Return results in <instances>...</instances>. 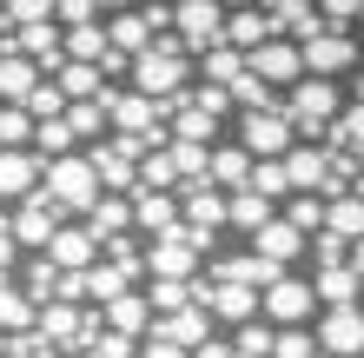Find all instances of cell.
Segmentation results:
<instances>
[{"instance_id": "obj_17", "label": "cell", "mask_w": 364, "mask_h": 358, "mask_svg": "<svg viewBox=\"0 0 364 358\" xmlns=\"http://www.w3.org/2000/svg\"><path fill=\"white\" fill-rule=\"evenodd\" d=\"M47 252H53L60 265H73V272H87V265L100 259V239H93V226L80 219V226H60V233L47 239Z\"/></svg>"}, {"instance_id": "obj_26", "label": "cell", "mask_w": 364, "mask_h": 358, "mask_svg": "<svg viewBox=\"0 0 364 358\" xmlns=\"http://www.w3.org/2000/svg\"><path fill=\"white\" fill-rule=\"evenodd\" d=\"M219 126H225V113H212V107H199V100H192V107H179L173 113V139H219Z\"/></svg>"}, {"instance_id": "obj_11", "label": "cell", "mask_w": 364, "mask_h": 358, "mask_svg": "<svg viewBox=\"0 0 364 358\" xmlns=\"http://www.w3.org/2000/svg\"><path fill=\"white\" fill-rule=\"evenodd\" d=\"M40 339H53L60 352L67 345H87V305H73V299H47L40 305V319H33Z\"/></svg>"}, {"instance_id": "obj_10", "label": "cell", "mask_w": 364, "mask_h": 358, "mask_svg": "<svg viewBox=\"0 0 364 358\" xmlns=\"http://www.w3.org/2000/svg\"><path fill=\"white\" fill-rule=\"evenodd\" d=\"M225 0H179V20H173V27L186 33V47L192 53H205L212 47V40H225Z\"/></svg>"}, {"instance_id": "obj_18", "label": "cell", "mask_w": 364, "mask_h": 358, "mask_svg": "<svg viewBox=\"0 0 364 358\" xmlns=\"http://www.w3.org/2000/svg\"><path fill=\"white\" fill-rule=\"evenodd\" d=\"M100 312H106V325H119V332H139V339H146V332H153V319H159V312H153V299H146V292H133V285H126L119 299H106Z\"/></svg>"}, {"instance_id": "obj_29", "label": "cell", "mask_w": 364, "mask_h": 358, "mask_svg": "<svg viewBox=\"0 0 364 358\" xmlns=\"http://www.w3.org/2000/svg\"><path fill=\"white\" fill-rule=\"evenodd\" d=\"M232 345H239L245 358H272V345H278V325L265 319V312H259V319H239V325H232Z\"/></svg>"}, {"instance_id": "obj_28", "label": "cell", "mask_w": 364, "mask_h": 358, "mask_svg": "<svg viewBox=\"0 0 364 358\" xmlns=\"http://www.w3.org/2000/svg\"><path fill=\"white\" fill-rule=\"evenodd\" d=\"M146 299H153V312H186V305H199V272H192V279H153V285H146Z\"/></svg>"}, {"instance_id": "obj_34", "label": "cell", "mask_w": 364, "mask_h": 358, "mask_svg": "<svg viewBox=\"0 0 364 358\" xmlns=\"http://www.w3.org/2000/svg\"><path fill=\"white\" fill-rule=\"evenodd\" d=\"M345 259H351V239L331 233V226H318L311 233V265H345Z\"/></svg>"}, {"instance_id": "obj_8", "label": "cell", "mask_w": 364, "mask_h": 358, "mask_svg": "<svg viewBox=\"0 0 364 358\" xmlns=\"http://www.w3.org/2000/svg\"><path fill=\"white\" fill-rule=\"evenodd\" d=\"M252 73L272 80V87H291V80H305V47L291 33H272V40L252 47Z\"/></svg>"}, {"instance_id": "obj_33", "label": "cell", "mask_w": 364, "mask_h": 358, "mask_svg": "<svg viewBox=\"0 0 364 358\" xmlns=\"http://www.w3.org/2000/svg\"><path fill=\"white\" fill-rule=\"evenodd\" d=\"M311 352H318V325H278L272 358H311Z\"/></svg>"}, {"instance_id": "obj_37", "label": "cell", "mask_w": 364, "mask_h": 358, "mask_svg": "<svg viewBox=\"0 0 364 358\" xmlns=\"http://www.w3.org/2000/svg\"><path fill=\"white\" fill-rule=\"evenodd\" d=\"M20 265V233H14V213H0V279H14Z\"/></svg>"}, {"instance_id": "obj_6", "label": "cell", "mask_w": 364, "mask_h": 358, "mask_svg": "<svg viewBox=\"0 0 364 358\" xmlns=\"http://www.w3.org/2000/svg\"><path fill=\"white\" fill-rule=\"evenodd\" d=\"M60 226H67V213L53 206L47 186H33V193L14 206V233H20V246H27V252H47V239L60 233Z\"/></svg>"}, {"instance_id": "obj_21", "label": "cell", "mask_w": 364, "mask_h": 358, "mask_svg": "<svg viewBox=\"0 0 364 358\" xmlns=\"http://www.w3.org/2000/svg\"><path fill=\"white\" fill-rule=\"evenodd\" d=\"M40 80H47V67L27 53H0V100H27Z\"/></svg>"}, {"instance_id": "obj_27", "label": "cell", "mask_w": 364, "mask_h": 358, "mask_svg": "<svg viewBox=\"0 0 364 358\" xmlns=\"http://www.w3.org/2000/svg\"><path fill=\"white\" fill-rule=\"evenodd\" d=\"M33 133H40V113L20 100H0V146H33Z\"/></svg>"}, {"instance_id": "obj_12", "label": "cell", "mask_w": 364, "mask_h": 358, "mask_svg": "<svg viewBox=\"0 0 364 358\" xmlns=\"http://www.w3.org/2000/svg\"><path fill=\"white\" fill-rule=\"evenodd\" d=\"M40 166H47V159H40L33 146H0V199L20 206L40 186Z\"/></svg>"}, {"instance_id": "obj_9", "label": "cell", "mask_w": 364, "mask_h": 358, "mask_svg": "<svg viewBox=\"0 0 364 358\" xmlns=\"http://www.w3.org/2000/svg\"><path fill=\"white\" fill-rule=\"evenodd\" d=\"M133 226L146 239L173 233V226H186V206H179V186L166 193V186H133Z\"/></svg>"}, {"instance_id": "obj_3", "label": "cell", "mask_w": 364, "mask_h": 358, "mask_svg": "<svg viewBox=\"0 0 364 358\" xmlns=\"http://www.w3.org/2000/svg\"><path fill=\"white\" fill-rule=\"evenodd\" d=\"M239 139L259 159H272V153H291L305 133H298V120L285 113V100H278V107H239Z\"/></svg>"}, {"instance_id": "obj_45", "label": "cell", "mask_w": 364, "mask_h": 358, "mask_svg": "<svg viewBox=\"0 0 364 358\" xmlns=\"http://www.w3.org/2000/svg\"><path fill=\"white\" fill-rule=\"evenodd\" d=\"M311 358H338V352H325V345H318V352H311Z\"/></svg>"}, {"instance_id": "obj_42", "label": "cell", "mask_w": 364, "mask_h": 358, "mask_svg": "<svg viewBox=\"0 0 364 358\" xmlns=\"http://www.w3.org/2000/svg\"><path fill=\"white\" fill-rule=\"evenodd\" d=\"M351 265H358V272H364V239H351Z\"/></svg>"}, {"instance_id": "obj_25", "label": "cell", "mask_w": 364, "mask_h": 358, "mask_svg": "<svg viewBox=\"0 0 364 358\" xmlns=\"http://www.w3.org/2000/svg\"><path fill=\"white\" fill-rule=\"evenodd\" d=\"M272 206H278V199H265V193H259V186H239V193H232V226H239V233L252 239V233H259V226H265V219H278V213H272Z\"/></svg>"}, {"instance_id": "obj_4", "label": "cell", "mask_w": 364, "mask_h": 358, "mask_svg": "<svg viewBox=\"0 0 364 358\" xmlns=\"http://www.w3.org/2000/svg\"><path fill=\"white\" fill-rule=\"evenodd\" d=\"M265 319L272 325H311L318 319V285L298 279V272H278L265 285Z\"/></svg>"}, {"instance_id": "obj_44", "label": "cell", "mask_w": 364, "mask_h": 358, "mask_svg": "<svg viewBox=\"0 0 364 358\" xmlns=\"http://www.w3.org/2000/svg\"><path fill=\"white\" fill-rule=\"evenodd\" d=\"M7 339H14V332H0V358H7Z\"/></svg>"}, {"instance_id": "obj_31", "label": "cell", "mask_w": 364, "mask_h": 358, "mask_svg": "<svg viewBox=\"0 0 364 358\" xmlns=\"http://www.w3.org/2000/svg\"><path fill=\"white\" fill-rule=\"evenodd\" d=\"M179 179H186V173H179V159H173V139H166V146H153V153L139 159V186H166V193H173Z\"/></svg>"}, {"instance_id": "obj_1", "label": "cell", "mask_w": 364, "mask_h": 358, "mask_svg": "<svg viewBox=\"0 0 364 358\" xmlns=\"http://www.w3.org/2000/svg\"><path fill=\"white\" fill-rule=\"evenodd\" d=\"M40 186L53 193L60 213H80V219H87V213H93V199L106 193L100 173H93V159H87V146H80V153H53L47 166H40Z\"/></svg>"}, {"instance_id": "obj_22", "label": "cell", "mask_w": 364, "mask_h": 358, "mask_svg": "<svg viewBox=\"0 0 364 358\" xmlns=\"http://www.w3.org/2000/svg\"><path fill=\"white\" fill-rule=\"evenodd\" d=\"M33 319H40V299L27 285L0 279V332H33Z\"/></svg>"}, {"instance_id": "obj_7", "label": "cell", "mask_w": 364, "mask_h": 358, "mask_svg": "<svg viewBox=\"0 0 364 358\" xmlns=\"http://www.w3.org/2000/svg\"><path fill=\"white\" fill-rule=\"evenodd\" d=\"M318 345L338 358H364V305H325L318 312Z\"/></svg>"}, {"instance_id": "obj_39", "label": "cell", "mask_w": 364, "mask_h": 358, "mask_svg": "<svg viewBox=\"0 0 364 358\" xmlns=\"http://www.w3.org/2000/svg\"><path fill=\"white\" fill-rule=\"evenodd\" d=\"M325 7V20H338V27H351V20L364 14V0H318Z\"/></svg>"}, {"instance_id": "obj_43", "label": "cell", "mask_w": 364, "mask_h": 358, "mask_svg": "<svg viewBox=\"0 0 364 358\" xmlns=\"http://www.w3.org/2000/svg\"><path fill=\"white\" fill-rule=\"evenodd\" d=\"M351 100H364V67H358V80H351Z\"/></svg>"}, {"instance_id": "obj_14", "label": "cell", "mask_w": 364, "mask_h": 358, "mask_svg": "<svg viewBox=\"0 0 364 358\" xmlns=\"http://www.w3.org/2000/svg\"><path fill=\"white\" fill-rule=\"evenodd\" d=\"M153 332H159V339H173V345H186V352H199L212 339V305L199 299V305H186V312H159Z\"/></svg>"}, {"instance_id": "obj_32", "label": "cell", "mask_w": 364, "mask_h": 358, "mask_svg": "<svg viewBox=\"0 0 364 358\" xmlns=\"http://www.w3.org/2000/svg\"><path fill=\"white\" fill-rule=\"evenodd\" d=\"M20 285H27L33 299L47 305L53 292H60V259H53V252H33V259H27V272H20Z\"/></svg>"}, {"instance_id": "obj_38", "label": "cell", "mask_w": 364, "mask_h": 358, "mask_svg": "<svg viewBox=\"0 0 364 358\" xmlns=\"http://www.w3.org/2000/svg\"><path fill=\"white\" fill-rule=\"evenodd\" d=\"M53 299H73V305H87V272L60 265V292H53Z\"/></svg>"}, {"instance_id": "obj_5", "label": "cell", "mask_w": 364, "mask_h": 358, "mask_svg": "<svg viewBox=\"0 0 364 358\" xmlns=\"http://www.w3.org/2000/svg\"><path fill=\"white\" fill-rule=\"evenodd\" d=\"M305 47V73H351L364 67V40H351V27H325V33H311V40H298Z\"/></svg>"}, {"instance_id": "obj_15", "label": "cell", "mask_w": 364, "mask_h": 358, "mask_svg": "<svg viewBox=\"0 0 364 358\" xmlns=\"http://www.w3.org/2000/svg\"><path fill=\"white\" fill-rule=\"evenodd\" d=\"M252 246L272 252L278 265H291V259H305V252H311V233H305V226H291L285 213H278V219H265L259 233H252Z\"/></svg>"}, {"instance_id": "obj_19", "label": "cell", "mask_w": 364, "mask_h": 358, "mask_svg": "<svg viewBox=\"0 0 364 358\" xmlns=\"http://www.w3.org/2000/svg\"><path fill=\"white\" fill-rule=\"evenodd\" d=\"M87 226H93V239L106 246L113 233H133V193H100L93 199V213H87Z\"/></svg>"}, {"instance_id": "obj_47", "label": "cell", "mask_w": 364, "mask_h": 358, "mask_svg": "<svg viewBox=\"0 0 364 358\" xmlns=\"http://www.w3.org/2000/svg\"><path fill=\"white\" fill-rule=\"evenodd\" d=\"M358 27H364V14H358Z\"/></svg>"}, {"instance_id": "obj_24", "label": "cell", "mask_w": 364, "mask_h": 358, "mask_svg": "<svg viewBox=\"0 0 364 358\" xmlns=\"http://www.w3.org/2000/svg\"><path fill=\"white\" fill-rule=\"evenodd\" d=\"M325 226H331V233H345V239H364V186L325 199Z\"/></svg>"}, {"instance_id": "obj_13", "label": "cell", "mask_w": 364, "mask_h": 358, "mask_svg": "<svg viewBox=\"0 0 364 358\" xmlns=\"http://www.w3.org/2000/svg\"><path fill=\"white\" fill-rule=\"evenodd\" d=\"M252 166H259V153H252L245 139H219V146H212L205 179H212V186H225V193H239V186H252Z\"/></svg>"}, {"instance_id": "obj_35", "label": "cell", "mask_w": 364, "mask_h": 358, "mask_svg": "<svg viewBox=\"0 0 364 358\" xmlns=\"http://www.w3.org/2000/svg\"><path fill=\"white\" fill-rule=\"evenodd\" d=\"M285 219L305 226V233H318V226H325V193H291L285 199Z\"/></svg>"}, {"instance_id": "obj_46", "label": "cell", "mask_w": 364, "mask_h": 358, "mask_svg": "<svg viewBox=\"0 0 364 358\" xmlns=\"http://www.w3.org/2000/svg\"><path fill=\"white\" fill-rule=\"evenodd\" d=\"M358 173H364V146H358Z\"/></svg>"}, {"instance_id": "obj_16", "label": "cell", "mask_w": 364, "mask_h": 358, "mask_svg": "<svg viewBox=\"0 0 364 358\" xmlns=\"http://www.w3.org/2000/svg\"><path fill=\"white\" fill-rule=\"evenodd\" d=\"M311 285H318V305H364V272L345 265H311Z\"/></svg>"}, {"instance_id": "obj_23", "label": "cell", "mask_w": 364, "mask_h": 358, "mask_svg": "<svg viewBox=\"0 0 364 358\" xmlns=\"http://www.w3.org/2000/svg\"><path fill=\"white\" fill-rule=\"evenodd\" d=\"M67 53L73 60H100V67H106V53H113V33H106V20L93 14V20H73V27H67Z\"/></svg>"}, {"instance_id": "obj_20", "label": "cell", "mask_w": 364, "mask_h": 358, "mask_svg": "<svg viewBox=\"0 0 364 358\" xmlns=\"http://www.w3.org/2000/svg\"><path fill=\"white\" fill-rule=\"evenodd\" d=\"M126 285H139V279H133V272H126L119 259H106V252H100V259L87 265V305H106V299H119Z\"/></svg>"}, {"instance_id": "obj_36", "label": "cell", "mask_w": 364, "mask_h": 358, "mask_svg": "<svg viewBox=\"0 0 364 358\" xmlns=\"http://www.w3.org/2000/svg\"><path fill=\"white\" fill-rule=\"evenodd\" d=\"M100 358H139V332H119V325H106L100 339H93Z\"/></svg>"}, {"instance_id": "obj_40", "label": "cell", "mask_w": 364, "mask_h": 358, "mask_svg": "<svg viewBox=\"0 0 364 358\" xmlns=\"http://www.w3.org/2000/svg\"><path fill=\"white\" fill-rule=\"evenodd\" d=\"M192 358H245V352H239V345H232V339H205V345H199V352H192Z\"/></svg>"}, {"instance_id": "obj_30", "label": "cell", "mask_w": 364, "mask_h": 358, "mask_svg": "<svg viewBox=\"0 0 364 358\" xmlns=\"http://www.w3.org/2000/svg\"><path fill=\"white\" fill-rule=\"evenodd\" d=\"M33 153H40V159H53V153H80V133H73V120H67V113L40 120V133H33Z\"/></svg>"}, {"instance_id": "obj_2", "label": "cell", "mask_w": 364, "mask_h": 358, "mask_svg": "<svg viewBox=\"0 0 364 358\" xmlns=\"http://www.w3.org/2000/svg\"><path fill=\"white\" fill-rule=\"evenodd\" d=\"M285 113L298 120V133H305V139H325V126L345 113V87H338L331 73H305V80H291V87H285Z\"/></svg>"}, {"instance_id": "obj_41", "label": "cell", "mask_w": 364, "mask_h": 358, "mask_svg": "<svg viewBox=\"0 0 364 358\" xmlns=\"http://www.w3.org/2000/svg\"><path fill=\"white\" fill-rule=\"evenodd\" d=\"M60 358H100L93 345H67V352H60Z\"/></svg>"}]
</instances>
